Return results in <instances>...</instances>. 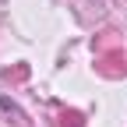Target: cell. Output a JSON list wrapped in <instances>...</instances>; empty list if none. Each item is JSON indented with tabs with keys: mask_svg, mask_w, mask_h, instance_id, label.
Here are the masks:
<instances>
[{
	"mask_svg": "<svg viewBox=\"0 0 127 127\" xmlns=\"http://www.w3.org/2000/svg\"><path fill=\"white\" fill-rule=\"evenodd\" d=\"M120 53H102L99 57V74H106V78H120L124 74V67H120Z\"/></svg>",
	"mask_w": 127,
	"mask_h": 127,
	"instance_id": "1",
	"label": "cell"
},
{
	"mask_svg": "<svg viewBox=\"0 0 127 127\" xmlns=\"http://www.w3.org/2000/svg\"><path fill=\"white\" fill-rule=\"evenodd\" d=\"M64 127H81V113H64Z\"/></svg>",
	"mask_w": 127,
	"mask_h": 127,
	"instance_id": "2",
	"label": "cell"
}]
</instances>
